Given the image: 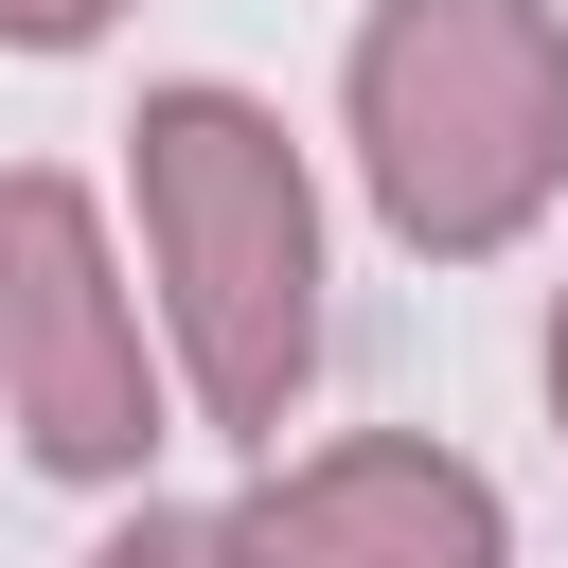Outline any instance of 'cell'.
I'll return each mask as SVG.
<instances>
[{"label": "cell", "mask_w": 568, "mask_h": 568, "mask_svg": "<svg viewBox=\"0 0 568 568\" xmlns=\"http://www.w3.org/2000/svg\"><path fill=\"white\" fill-rule=\"evenodd\" d=\"M124 195H142L160 355H178L195 426H231V444L284 462V426H302V390H320V178H302L284 106H266V89H213V71L142 89Z\"/></svg>", "instance_id": "6da1fadb"}, {"label": "cell", "mask_w": 568, "mask_h": 568, "mask_svg": "<svg viewBox=\"0 0 568 568\" xmlns=\"http://www.w3.org/2000/svg\"><path fill=\"white\" fill-rule=\"evenodd\" d=\"M337 124L390 248H515L568 195V0H373L337 53Z\"/></svg>", "instance_id": "7a4b0ae2"}, {"label": "cell", "mask_w": 568, "mask_h": 568, "mask_svg": "<svg viewBox=\"0 0 568 568\" xmlns=\"http://www.w3.org/2000/svg\"><path fill=\"white\" fill-rule=\"evenodd\" d=\"M0 426L36 479H142L160 462V337H142V284L89 213V178L53 160H0Z\"/></svg>", "instance_id": "3957f363"}, {"label": "cell", "mask_w": 568, "mask_h": 568, "mask_svg": "<svg viewBox=\"0 0 568 568\" xmlns=\"http://www.w3.org/2000/svg\"><path fill=\"white\" fill-rule=\"evenodd\" d=\"M231 515H248V550H266V568H515L497 479H479L462 444H426V426L302 444V462H266Z\"/></svg>", "instance_id": "277c9868"}, {"label": "cell", "mask_w": 568, "mask_h": 568, "mask_svg": "<svg viewBox=\"0 0 568 568\" xmlns=\"http://www.w3.org/2000/svg\"><path fill=\"white\" fill-rule=\"evenodd\" d=\"M89 568H266V550H248V515H195V497H142V515H124V532H106Z\"/></svg>", "instance_id": "5b68a950"}, {"label": "cell", "mask_w": 568, "mask_h": 568, "mask_svg": "<svg viewBox=\"0 0 568 568\" xmlns=\"http://www.w3.org/2000/svg\"><path fill=\"white\" fill-rule=\"evenodd\" d=\"M124 0H0V53H89Z\"/></svg>", "instance_id": "8992f818"}, {"label": "cell", "mask_w": 568, "mask_h": 568, "mask_svg": "<svg viewBox=\"0 0 568 568\" xmlns=\"http://www.w3.org/2000/svg\"><path fill=\"white\" fill-rule=\"evenodd\" d=\"M550 426H568V302H550Z\"/></svg>", "instance_id": "52a82bcc"}]
</instances>
